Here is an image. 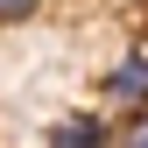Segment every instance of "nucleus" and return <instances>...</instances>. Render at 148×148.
Masks as SVG:
<instances>
[{
    "label": "nucleus",
    "instance_id": "7ed1b4c3",
    "mask_svg": "<svg viewBox=\"0 0 148 148\" xmlns=\"http://www.w3.org/2000/svg\"><path fill=\"white\" fill-rule=\"evenodd\" d=\"M35 7H42V0H0V28H14V21H35Z\"/></svg>",
    "mask_w": 148,
    "mask_h": 148
},
{
    "label": "nucleus",
    "instance_id": "f03ea898",
    "mask_svg": "<svg viewBox=\"0 0 148 148\" xmlns=\"http://www.w3.org/2000/svg\"><path fill=\"white\" fill-rule=\"evenodd\" d=\"M49 148H113V141H106V120L99 113H64L49 127Z\"/></svg>",
    "mask_w": 148,
    "mask_h": 148
},
{
    "label": "nucleus",
    "instance_id": "f257e3e1",
    "mask_svg": "<svg viewBox=\"0 0 148 148\" xmlns=\"http://www.w3.org/2000/svg\"><path fill=\"white\" fill-rule=\"evenodd\" d=\"M106 99H113L120 113H148V57H141V49L106 71Z\"/></svg>",
    "mask_w": 148,
    "mask_h": 148
},
{
    "label": "nucleus",
    "instance_id": "20e7f679",
    "mask_svg": "<svg viewBox=\"0 0 148 148\" xmlns=\"http://www.w3.org/2000/svg\"><path fill=\"white\" fill-rule=\"evenodd\" d=\"M120 148H148V113H134V127H127V141Z\"/></svg>",
    "mask_w": 148,
    "mask_h": 148
}]
</instances>
